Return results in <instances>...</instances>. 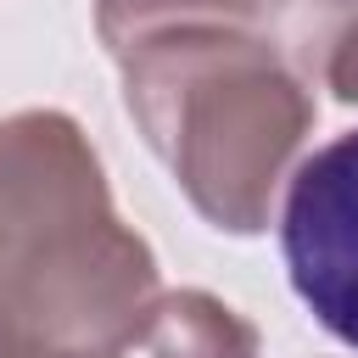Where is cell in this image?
I'll return each instance as SVG.
<instances>
[{"label":"cell","instance_id":"1","mask_svg":"<svg viewBox=\"0 0 358 358\" xmlns=\"http://www.w3.org/2000/svg\"><path fill=\"white\" fill-rule=\"evenodd\" d=\"M162 296L157 252L56 106L0 117V358H123Z\"/></svg>","mask_w":358,"mask_h":358},{"label":"cell","instance_id":"2","mask_svg":"<svg viewBox=\"0 0 358 358\" xmlns=\"http://www.w3.org/2000/svg\"><path fill=\"white\" fill-rule=\"evenodd\" d=\"M117 62L123 112L218 235H263L313 134V84L274 50L263 11H207Z\"/></svg>","mask_w":358,"mask_h":358},{"label":"cell","instance_id":"3","mask_svg":"<svg viewBox=\"0 0 358 358\" xmlns=\"http://www.w3.org/2000/svg\"><path fill=\"white\" fill-rule=\"evenodd\" d=\"M280 252L313 324L358 347V129L296 162L280 201Z\"/></svg>","mask_w":358,"mask_h":358},{"label":"cell","instance_id":"4","mask_svg":"<svg viewBox=\"0 0 358 358\" xmlns=\"http://www.w3.org/2000/svg\"><path fill=\"white\" fill-rule=\"evenodd\" d=\"M140 347L151 358H263L257 324L201 285L162 291Z\"/></svg>","mask_w":358,"mask_h":358},{"label":"cell","instance_id":"5","mask_svg":"<svg viewBox=\"0 0 358 358\" xmlns=\"http://www.w3.org/2000/svg\"><path fill=\"white\" fill-rule=\"evenodd\" d=\"M352 22L358 0H263V34L308 84H324V67Z\"/></svg>","mask_w":358,"mask_h":358},{"label":"cell","instance_id":"6","mask_svg":"<svg viewBox=\"0 0 358 358\" xmlns=\"http://www.w3.org/2000/svg\"><path fill=\"white\" fill-rule=\"evenodd\" d=\"M207 11H263V0H95V39L106 45V56H123L145 34Z\"/></svg>","mask_w":358,"mask_h":358},{"label":"cell","instance_id":"7","mask_svg":"<svg viewBox=\"0 0 358 358\" xmlns=\"http://www.w3.org/2000/svg\"><path fill=\"white\" fill-rule=\"evenodd\" d=\"M324 90H330L336 101L358 106V22H352L347 39L336 45V56H330V67H324Z\"/></svg>","mask_w":358,"mask_h":358}]
</instances>
